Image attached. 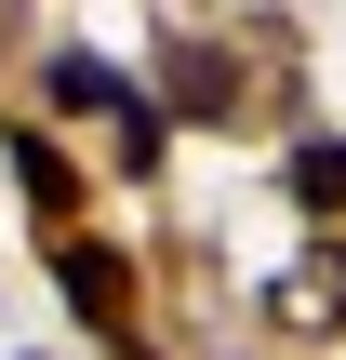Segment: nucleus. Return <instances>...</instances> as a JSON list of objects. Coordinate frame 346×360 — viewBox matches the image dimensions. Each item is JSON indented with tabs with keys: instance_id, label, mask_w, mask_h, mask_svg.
<instances>
[{
	"instance_id": "1",
	"label": "nucleus",
	"mask_w": 346,
	"mask_h": 360,
	"mask_svg": "<svg viewBox=\"0 0 346 360\" xmlns=\"http://www.w3.org/2000/svg\"><path fill=\"white\" fill-rule=\"evenodd\" d=\"M40 254H53V294H67V307H80L107 347H133V254H107L93 227H53Z\"/></svg>"
},
{
	"instance_id": "2",
	"label": "nucleus",
	"mask_w": 346,
	"mask_h": 360,
	"mask_svg": "<svg viewBox=\"0 0 346 360\" xmlns=\"http://www.w3.org/2000/svg\"><path fill=\"white\" fill-rule=\"evenodd\" d=\"M53 107H107V120H120V174H147V160H160V107H147L107 53H53Z\"/></svg>"
},
{
	"instance_id": "3",
	"label": "nucleus",
	"mask_w": 346,
	"mask_h": 360,
	"mask_svg": "<svg viewBox=\"0 0 346 360\" xmlns=\"http://www.w3.org/2000/svg\"><path fill=\"white\" fill-rule=\"evenodd\" d=\"M13 187H27V200H40V240H53V227H67V214H80V174H67V160H53V134H13Z\"/></svg>"
},
{
	"instance_id": "4",
	"label": "nucleus",
	"mask_w": 346,
	"mask_h": 360,
	"mask_svg": "<svg viewBox=\"0 0 346 360\" xmlns=\"http://www.w3.org/2000/svg\"><path fill=\"white\" fill-rule=\"evenodd\" d=\"M173 94H187V120H240V67H227V53H200V40L173 53Z\"/></svg>"
},
{
	"instance_id": "5",
	"label": "nucleus",
	"mask_w": 346,
	"mask_h": 360,
	"mask_svg": "<svg viewBox=\"0 0 346 360\" xmlns=\"http://www.w3.org/2000/svg\"><path fill=\"white\" fill-rule=\"evenodd\" d=\"M293 200H307V214H346V147H333V134L293 147Z\"/></svg>"
}]
</instances>
